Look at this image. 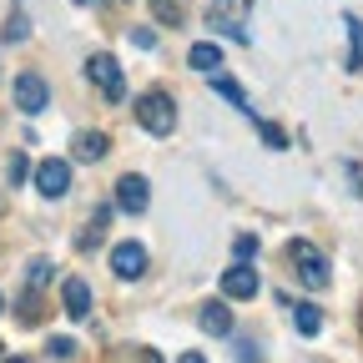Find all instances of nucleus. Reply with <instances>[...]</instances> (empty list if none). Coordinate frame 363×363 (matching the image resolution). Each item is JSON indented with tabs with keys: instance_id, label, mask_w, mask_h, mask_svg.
Here are the masks:
<instances>
[{
	"instance_id": "nucleus-1",
	"label": "nucleus",
	"mask_w": 363,
	"mask_h": 363,
	"mask_svg": "<svg viewBox=\"0 0 363 363\" xmlns=\"http://www.w3.org/2000/svg\"><path fill=\"white\" fill-rule=\"evenodd\" d=\"M288 262L298 267V278H303V283H308L313 293H323V288L333 283V278H328V257L318 252V247H313L308 238H293V242H288Z\"/></svg>"
},
{
	"instance_id": "nucleus-2",
	"label": "nucleus",
	"mask_w": 363,
	"mask_h": 363,
	"mask_svg": "<svg viewBox=\"0 0 363 363\" xmlns=\"http://www.w3.org/2000/svg\"><path fill=\"white\" fill-rule=\"evenodd\" d=\"M247 16H252V0H212V30L227 35V40H238L247 45Z\"/></svg>"
},
{
	"instance_id": "nucleus-3",
	"label": "nucleus",
	"mask_w": 363,
	"mask_h": 363,
	"mask_svg": "<svg viewBox=\"0 0 363 363\" xmlns=\"http://www.w3.org/2000/svg\"><path fill=\"white\" fill-rule=\"evenodd\" d=\"M136 121H142L152 136L177 131V106H172V96H162V91H147V96H136Z\"/></svg>"
},
{
	"instance_id": "nucleus-4",
	"label": "nucleus",
	"mask_w": 363,
	"mask_h": 363,
	"mask_svg": "<svg viewBox=\"0 0 363 363\" xmlns=\"http://www.w3.org/2000/svg\"><path fill=\"white\" fill-rule=\"evenodd\" d=\"M30 177H35V192H40V197H66V192H71V162H61V157L40 162Z\"/></svg>"
},
{
	"instance_id": "nucleus-5",
	"label": "nucleus",
	"mask_w": 363,
	"mask_h": 363,
	"mask_svg": "<svg viewBox=\"0 0 363 363\" xmlns=\"http://www.w3.org/2000/svg\"><path fill=\"white\" fill-rule=\"evenodd\" d=\"M86 76L96 81V86H101V96H106V101H121V96H126V81H121V66H116L111 56H91V61H86Z\"/></svg>"
},
{
	"instance_id": "nucleus-6",
	"label": "nucleus",
	"mask_w": 363,
	"mask_h": 363,
	"mask_svg": "<svg viewBox=\"0 0 363 363\" xmlns=\"http://www.w3.org/2000/svg\"><path fill=\"white\" fill-rule=\"evenodd\" d=\"M45 101H51V91H45V81H40L35 71L16 76V106H21L26 116H40V111H45Z\"/></svg>"
},
{
	"instance_id": "nucleus-7",
	"label": "nucleus",
	"mask_w": 363,
	"mask_h": 363,
	"mask_svg": "<svg viewBox=\"0 0 363 363\" xmlns=\"http://www.w3.org/2000/svg\"><path fill=\"white\" fill-rule=\"evenodd\" d=\"M147 202H152L147 177H136V172H131V177H121V182H116V207H121V212H131V217H136V212H147Z\"/></svg>"
},
{
	"instance_id": "nucleus-8",
	"label": "nucleus",
	"mask_w": 363,
	"mask_h": 363,
	"mask_svg": "<svg viewBox=\"0 0 363 363\" xmlns=\"http://www.w3.org/2000/svg\"><path fill=\"white\" fill-rule=\"evenodd\" d=\"M111 267H116V278H142L147 272V247L142 242H116L111 247Z\"/></svg>"
},
{
	"instance_id": "nucleus-9",
	"label": "nucleus",
	"mask_w": 363,
	"mask_h": 363,
	"mask_svg": "<svg viewBox=\"0 0 363 363\" xmlns=\"http://www.w3.org/2000/svg\"><path fill=\"white\" fill-rule=\"evenodd\" d=\"M257 267H247V262H238V267H227L222 272V293L227 298H257Z\"/></svg>"
},
{
	"instance_id": "nucleus-10",
	"label": "nucleus",
	"mask_w": 363,
	"mask_h": 363,
	"mask_svg": "<svg viewBox=\"0 0 363 363\" xmlns=\"http://www.w3.org/2000/svg\"><path fill=\"white\" fill-rule=\"evenodd\" d=\"M106 152H111L106 131H76V162H101Z\"/></svg>"
},
{
	"instance_id": "nucleus-11",
	"label": "nucleus",
	"mask_w": 363,
	"mask_h": 363,
	"mask_svg": "<svg viewBox=\"0 0 363 363\" xmlns=\"http://www.w3.org/2000/svg\"><path fill=\"white\" fill-rule=\"evenodd\" d=\"M61 298H66V313L76 318V323H81V318H91V288H86L81 278H66Z\"/></svg>"
},
{
	"instance_id": "nucleus-12",
	"label": "nucleus",
	"mask_w": 363,
	"mask_h": 363,
	"mask_svg": "<svg viewBox=\"0 0 363 363\" xmlns=\"http://www.w3.org/2000/svg\"><path fill=\"white\" fill-rule=\"evenodd\" d=\"M207 76H212V91H217V96H227L238 111H247V116H252V106H247V91H242L233 76H227V71H207Z\"/></svg>"
},
{
	"instance_id": "nucleus-13",
	"label": "nucleus",
	"mask_w": 363,
	"mask_h": 363,
	"mask_svg": "<svg viewBox=\"0 0 363 363\" xmlns=\"http://www.w3.org/2000/svg\"><path fill=\"white\" fill-rule=\"evenodd\" d=\"M187 66H192V71H202V76H207V71H217V66H222L217 40H197L192 51H187Z\"/></svg>"
},
{
	"instance_id": "nucleus-14",
	"label": "nucleus",
	"mask_w": 363,
	"mask_h": 363,
	"mask_svg": "<svg viewBox=\"0 0 363 363\" xmlns=\"http://www.w3.org/2000/svg\"><path fill=\"white\" fill-rule=\"evenodd\" d=\"M197 323H202V333H217V338H222V333H233V313H227V308H217V303H207Z\"/></svg>"
},
{
	"instance_id": "nucleus-15",
	"label": "nucleus",
	"mask_w": 363,
	"mask_h": 363,
	"mask_svg": "<svg viewBox=\"0 0 363 363\" xmlns=\"http://www.w3.org/2000/svg\"><path fill=\"white\" fill-rule=\"evenodd\" d=\"M343 26H348V71H363V21L343 16Z\"/></svg>"
},
{
	"instance_id": "nucleus-16",
	"label": "nucleus",
	"mask_w": 363,
	"mask_h": 363,
	"mask_svg": "<svg viewBox=\"0 0 363 363\" xmlns=\"http://www.w3.org/2000/svg\"><path fill=\"white\" fill-rule=\"evenodd\" d=\"M106 222H111V207H96V212H91V222H86V233H81V247H91V242H101V233H106Z\"/></svg>"
},
{
	"instance_id": "nucleus-17",
	"label": "nucleus",
	"mask_w": 363,
	"mask_h": 363,
	"mask_svg": "<svg viewBox=\"0 0 363 363\" xmlns=\"http://www.w3.org/2000/svg\"><path fill=\"white\" fill-rule=\"evenodd\" d=\"M293 323H298V333H308V338H313L318 328H323V318H318V308L298 303V308H293Z\"/></svg>"
},
{
	"instance_id": "nucleus-18",
	"label": "nucleus",
	"mask_w": 363,
	"mask_h": 363,
	"mask_svg": "<svg viewBox=\"0 0 363 363\" xmlns=\"http://www.w3.org/2000/svg\"><path fill=\"white\" fill-rule=\"evenodd\" d=\"M152 16L162 26H182V0H152Z\"/></svg>"
},
{
	"instance_id": "nucleus-19",
	"label": "nucleus",
	"mask_w": 363,
	"mask_h": 363,
	"mask_svg": "<svg viewBox=\"0 0 363 363\" xmlns=\"http://www.w3.org/2000/svg\"><path fill=\"white\" fill-rule=\"evenodd\" d=\"M257 131H262V142H267L272 152H283V147H288V131H283L278 121H257Z\"/></svg>"
},
{
	"instance_id": "nucleus-20",
	"label": "nucleus",
	"mask_w": 363,
	"mask_h": 363,
	"mask_svg": "<svg viewBox=\"0 0 363 363\" xmlns=\"http://www.w3.org/2000/svg\"><path fill=\"white\" fill-rule=\"evenodd\" d=\"M45 358H76V338H51L45 343Z\"/></svg>"
},
{
	"instance_id": "nucleus-21",
	"label": "nucleus",
	"mask_w": 363,
	"mask_h": 363,
	"mask_svg": "<svg viewBox=\"0 0 363 363\" xmlns=\"http://www.w3.org/2000/svg\"><path fill=\"white\" fill-rule=\"evenodd\" d=\"M26 278H30V288H45V283H51V262H45V257H35Z\"/></svg>"
},
{
	"instance_id": "nucleus-22",
	"label": "nucleus",
	"mask_w": 363,
	"mask_h": 363,
	"mask_svg": "<svg viewBox=\"0 0 363 363\" xmlns=\"http://www.w3.org/2000/svg\"><path fill=\"white\" fill-rule=\"evenodd\" d=\"M26 35H30V21H26V16L16 11V16L6 21V40H26Z\"/></svg>"
},
{
	"instance_id": "nucleus-23",
	"label": "nucleus",
	"mask_w": 363,
	"mask_h": 363,
	"mask_svg": "<svg viewBox=\"0 0 363 363\" xmlns=\"http://www.w3.org/2000/svg\"><path fill=\"white\" fill-rule=\"evenodd\" d=\"M6 172H11V182H26V177H30V162H26V152H16Z\"/></svg>"
},
{
	"instance_id": "nucleus-24",
	"label": "nucleus",
	"mask_w": 363,
	"mask_h": 363,
	"mask_svg": "<svg viewBox=\"0 0 363 363\" xmlns=\"http://www.w3.org/2000/svg\"><path fill=\"white\" fill-rule=\"evenodd\" d=\"M252 252H257V238H247V233H242V238H238V262H247Z\"/></svg>"
},
{
	"instance_id": "nucleus-25",
	"label": "nucleus",
	"mask_w": 363,
	"mask_h": 363,
	"mask_svg": "<svg viewBox=\"0 0 363 363\" xmlns=\"http://www.w3.org/2000/svg\"><path fill=\"white\" fill-rule=\"evenodd\" d=\"M131 45H142V51H152V45H157V35L142 26V30H131Z\"/></svg>"
},
{
	"instance_id": "nucleus-26",
	"label": "nucleus",
	"mask_w": 363,
	"mask_h": 363,
	"mask_svg": "<svg viewBox=\"0 0 363 363\" xmlns=\"http://www.w3.org/2000/svg\"><path fill=\"white\" fill-rule=\"evenodd\" d=\"M0 313H6V298H0Z\"/></svg>"
},
{
	"instance_id": "nucleus-27",
	"label": "nucleus",
	"mask_w": 363,
	"mask_h": 363,
	"mask_svg": "<svg viewBox=\"0 0 363 363\" xmlns=\"http://www.w3.org/2000/svg\"><path fill=\"white\" fill-rule=\"evenodd\" d=\"M358 323H363V313H358Z\"/></svg>"
}]
</instances>
